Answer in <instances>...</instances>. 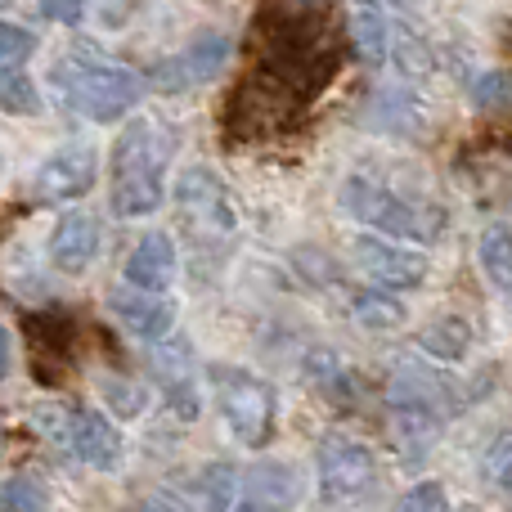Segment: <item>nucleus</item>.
Instances as JSON below:
<instances>
[{"label": "nucleus", "instance_id": "29", "mask_svg": "<svg viewBox=\"0 0 512 512\" xmlns=\"http://www.w3.org/2000/svg\"><path fill=\"white\" fill-rule=\"evenodd\" d=\"M396 512H450V495L441 481H418L409 495H400Z\"/></svg>", "mask_w": 512, "mask_h": 512}, {"label": "nucleus", "instance_id": "31", "mask_svg": "<svg viewBox=\"0 0 512 512\" xmlns=\"http://www.w3.org/2000/svg\"><path fill=\"white\" fill-rule=\"evenodd\" d=\"M41 18L45 23L77 27L81 23V0H41Z\"/></svg>", "mask_w": 512, "mask_h": 512}, {"label": "nucleus", "instance_id": "7", "mask_svg": "<svg viewBox=\"0 0 512 512\" xmlns=\"http://www.w3.org/2000/svg\"><path fill=\"white\" fill-rule=\"evenodd\" d=\"M95 176H99V153L95 144L86 140H72L63 144L59 153H50V158L36 167L32 176V198L36 203H77V198H86L90 189H95Z\"/></svg>", "mask_w": 512, "mask_h": 512}, {"label": "nucleus", "instance_id": "11", "mask_svg": "<svg viewBox=\"0 0 512 512\" xmlns=\"http://www.w3.org/2000/svg\"><path fill=\"white\" fill-rule=\"evenodd\" d=\"M108 310H113L117 324H122L126 333H135L140 342H162V337L171 333V324H176L171 301L158 297V292H140V288H117L113 297H108Z\"/></svg>", "mask_w": 512, "mask_h": 512}, {"label": "nucleus", "instance_id": "4", "mask_svg": "<svg viewBox=\"0 0 512 512\" xmlns=\"http://www.w3.org/2000/svg\"><path fill=\"white\" fill-rule=\"evenodd\" d=\"M342 207H346V216H355V221L391 234V239L436 243L445 234V212L441 207L409 203V198L391 194V189L373 185V180H364V176H351L342 185Z\"/></svg>", "mask_w": 512, "mask_h": 512}, {"label": "nucleus", "instance_id": "2", "mask_svg": "<svg viewBox=\"0 0 512 512\" xmlns=\"http://www.w3.org/2000/svg\"><path fill=\"white\" fill-rule=\"evenodd\" d=\"M171 131L153 117H135L113 144L108 158V194L117 216H149L162 207L167 194V162H171Z\"/></svg>", "mask_w": 512, "mask_h": 512}, {"label": "nucleus", "instance_id": "17", "mask_svg": "<svg viewBox=\"0 0 512 512\" xmlns=\"http://www.w3.org/2000/svg\"><path fill=\"white\" fill-rule=\"evenodd\" d=\"M68 351H72V319L59 315V310L36 315L32 319V355H36V364H41L45 378H54V373L72 360Z\"/></svg>", "mask_w": 512, "mask_h": 512}, {"label": "nucleus", "instance_id": "34", "mask_svg": "<svg viewBox=\"0 0 512 512\" xmlns=\"http://www.w3.org/2000/svg\"><path fill=\"white\" fill-rule=\"evenodd\" d=\"M248 512H252V508H248Z\"/></svg>", "mask_w": 512, "mask_h": 512}, {"label": "nucleus", "instance_id": "13", "mask_svg": "<svg viewBox=\"0 0 512 512\" xmlns=\"http://www.w3.org/2000/svg\"><path fill=\"white\" fill-rule=\"evenodd\" d=\"M122 274H126V288L162 292L171 279H176V243L158 230L144 234V239L131 248V256H126Z\"/></svg>", "mask_w": 512, "mask_h": 512}, {"label": "nucleus", "instance_id": "14", "mask_svg": "<svg viewBox=\"0 0 512 512\" xmlns=\"http://www.w3.org/2000/svg\"><path fill=\"white\" fill-rule=\"evenodd\" d=\"M360 265L382 283V288H418L427 279V256L396 248V243L360 239Z\"/></svg>", "mask_w": 512, "mask_h": 512}, {"label": "nucleus", "instance_id": "19", "mask_svg": "<svg viewBox=\"0 0 512 512\" xmlns=\"http://www.w3.org/2000/svg\"><path fill=\"white\" fill-rule=\"evenodd\" d=\"M418 346H423L427 355H436V360H463L472 346V328L463 315H441L436 324H427L423 333H418Z\"/></svg>", "mask_w": 512, "mask_h": 512}, {"label": "nucleus", "instance_id": "10", "mask_svg": "<svg viewBox=\"0 0 512 512\" xmlns=\"http://www.w3.org/2000/svg\"><path fill=\"white\" fill-rule=\"evenodd\" d=\"M230 54H234L230 32L212 27V32L194 36L185 54H171V59H162L158 68L149 72V81H153L158 90H189V86H207V81H212L216 72H221L225 63H230Z\"/></svg>", "mask_w": 512, "mask_h": 512}, {"label": "nucleus", "instance_id": "1", "mask_svg": "<svg viewBox=\"0 0 512 512\" xmlns=\"http://www.w3.org/2000/svg\"><path fill=\"white\" fill-rule=\"evenodd\" d=\"M261 59L252 77L283 104L306 113L310 99L342 68V32L319 0H274L261 14Z\"/></svg>", "mask_w": 512, "mask_h": 512}, {"label": "nucleus", "instance_id": "30", "mask_svg": "<svg viewBox=\"0 0 512 512\" xmlns=\"http://www.w3.org/2000/svg\"><path fill=\"white\" fill-rule=\"evenodd\" d=\"M486 481H490V486L512 490V432H504V436H495V441H490V450H486Z\"/></svg>", "mask_w": 512, "mask_h": 512}, {"label": "nucleus", "instance_id": "23", "mask_svg": "<svg viewBox=\"0 0 512 512\" xmlns=\"http://www.w3.org/2000/svg\"><path fill=\"white\" fill-rule=\"evenodd\" d=\"M472 104L481 113H512V72L508 68H495L486 77L472 81Z\"/></svg>", "mask_w": 512, "mask_h": 512}, {"label": "nucleus", "instance_id": "5", "mask_svg": "<svg viewBox=\"0 0 512 512\" xmlns=\"http://www.w3.org/2000/svg\"><path fill=\"white\" fill-rule=\"evenodd\" d=\"M32 423L41 427L45 436H54V441H59L72 459L86 463V468L113 472L117 463H122V436H117V427L108 423L104 414H95V409H50L45 405L32 414Z\"/></svg>", "mask_w": 512, "mask_h": 512}, {"label": "nucleus", "instance_id": "20", "mask_svg": "<svg viewBox=\"0 0 512 512\" xmlns=\"http://www.w3.org/2000/svg\"><path fill=\"white\" fill-rule=\"evenodd\" d=\"M481 270L495 283V292L512 297V230L504 221L486 225V234H481Z\"/></svg>", "mask_w": 512, "mask_h": 512}, {"label": "nucleus", "instance_id": "22", "mask_svg": "<svg viewBox=\"0 0 512 512\" xmlns=\"http://www.w3.org/2000/svg\"><path fill=\"white\" fill-rule=\"evenodd\" d=\"M355 319L364 328H396L405 319V306L382 288H364V292H355Z\"/></svg>", "mask_w": 512, "mask_h": 512}, {"label": "nucleus", "instance_id": "16", "mask_svg": "<svg viewBox=\"0 0 512 512\" xmlns=\"http://www.w3.org/2000/svg\"><path fill=\"white\" fill-rule=\"evenodd\" d=\"M153 373H158V382L167 387L171 409H176L180 418H194L198 414V382H194V364H189L185 342L158 346V351H153Z\"/></svg>", "mask_w": 512, "mask_h": 512}, {"label": "nucleus", "instance_id": "8", "mask_svg": "<svg viewBox=\"0 0 512 512\" xmlns=\"http://www.w3.org/2000/svg\"><path fill=\"white\" fill-rule=\"evenodd\" d=\"M378 481V459L369 445L351 441V436H324L319 441V490L333 504L360 499L364 490Z\"/></svg>", "mask_w": 512, "mask_h": 512}, {"label": "nucleus", "instance_id": "26", "mask_svg": "<svg viewBox=\"0 0 512 512\" xmlns=\"http://www.w3.org/2000/svg\"><path fill=\"white\" fill-rule=\"evenodd\" d=\"M0 508L5 512H41L45 486L36 477H27V472H14V477L5 481V490H0Z\"/></svg>", "mask_w": 512, "mask_h": 512}, {"label": "nucleus", "instance_id": "12", "mask_svg": "<svg viewBox=\"0 0 512 512\" xmlns=\"http://www.w3.org/2000/svg\"><path fill=\"white\" fill-rule=\"evenodd\" d=\"M99 252V221L81 207H72L50 234V261L59 265L63 274H81Z\"/></svg>", "mask_w": 512, "mask_h": 512}, {"label": "nucleus", "instance_id": "6", "mask_svg": "<svg viewBox=\"0 0 512 512\" xmlns=\"http://www.w3.org/2000/svg\"><path fill=\"white\" fill-rule=\"evenodd\" d=\"M216 400H221V414L230 423V432L239 436L243 445H265L274 432V391L265 387L261 378L243 369H216Z\"/></svg>", "mask_w": 512, "mask_h": 512}, {"label": "nucleus", "instance_id": "33", "mask_svg": "<svg viewBox=\"0 0 512 512\" xmlns=\"http://www.w3.org/2000/svg\"><path fill=\"white\" fill-rule=\"evenodd\" d=\"M140 512H189V504L176 495H153V499H144Z\"/></svg>", "mask_w": 512, "mask_h": 512}, {"label": "nucleus", "instance_id": "25", "mask_svg": "<svg viewBox=\"0 0 512 512\" xmlns=\"http://www.w3.org/2000/svg\"><path fill=\"white\" fill-rule=\"evenodd\" d=\"M99 391H104L108 409H113L117 418H135V414H144V405H149V391L131 378H104Z\"/></svg>", "mask_w": 512, "mask_h": 512}, {"label": "nucleus", "instance_id": "28", "mask_svg": "<svg viewBox=\"0 0 512 512\" xmlns=\"http://www.w3.org/2000/svg\"><path fill=\"white\" fill-rule=\"evenodd\" d=\"M0 104H5L9 113H36L41 99H36V86L23 72H5V77H0Z\"/></svg>", "mask_w": 512, "mask_h": 512}, {"label": "nucleus", "instance_id": "27", "mask_svg": "<svg viewBox=\"0 0 512 512\" xmlns=\"http://www.w3.org/2000/svg\"><path fill=\"white\" fill-rule=\"evenodd\" d=\"M27 54H36V36L18 23H0V68L5 72H23Z\"/></svg>", "mask_w": 512, "mask_h": 512}, {"label": "nucleus", "instance_id": "18", "mask_svg": "<svg viewBox=\"0 0 512 512\" xmlns=\"http://www.w3.org/2000/svg\"><path fill=\"white\" fill-rule=\"evenodd\" d=\"M351 36H355V50H360L364 63H382L387 50H391V41H396V27L387 23V14H382L373 0H364V5L355 9Z\"/></svg>", "mask_w": 512, "mask_h": 512}, {"label": "nucleus", "instance_id": "24", "mask_svg": "<svg viewBox=\"0 0 512 512\" xmlns=\"http://www.w3.org/2000/svg\"><path fill=\"white\" fill-rule=\"evenodd\" d=\"M198 490H203V499H207V512H230L234 495H239V477H234V468L216 463V468H207L203 477H198Z\"/></svg>", "mask_w": 512, "mask_h": 512}, {"label": "nucleus", "instance_id": "3", "mask_svg": "<svg viewBox=\"0 0 512 512\" xmlns=\"http://www.w3.org/2000/svg\"><path fill=\"white\" fill-rule=\"evenodd\" d=\"M54 86H59L63 104L72 113L90 117V122H117L144 95L140 72L99 54L95 45H72L59 59V68H54Z\"/></svg>", "mask_w": 512, "mask_h": 512}, {"label": "nucleus", "instance_id": "21", "mask_svg": "<svg viewBox=\"0 0 512 512\" xmlns=\"http://www.w3.org/2000/svg\"><path fill=\"white\" fill-rule=\"evenodd\" d=\"M306 378L315 382V391H324L328 400H351L355 396V378L333 351H310L306 355Z\"/></svg>", "mask_w": 512, "mask_h": 512}, {"label": "nucleus", "instance_id": "9", "mask_svg": "<svg viewBox=\"0 0 512 512\" xmlns=\"http://www.w3.org/2000/svg\"><path fill=\"white\" fill-rule=\"evenodd\" d=\"M176 203L180 216L194 234L203 239H216V234H230L234 230V203H230V189L216 180V171L207 167H185L180 171V185H176Z\"/></svg>", "mask_w": 512, "mask_h": 512}, {"label": "nucleus", "instance_id": "15", "mask_svg": "<svg viewBox=\"0 0 512 512\" xmlns=\"http://www.w3.org/2000/svg\"><path fill=\"white\" fill-rule=\"evenodd\" d=\"M301 495V481L288 463H256L243 477V504L252 512H283L292 508Z\"/></svg>", "mask_w": 512, "mask_h": 512}, {"label": "nucleus", "instance_id": "32", "mask_svg": "<svg viewBox=\"0 0 512 512\" xmlns=\"http://www.w3.org/2000/svg\"><path fill=\"white\" fill-rule=\"evenodd\" d=\"M135 5H140V0H99V18H104L108 27H122L126 18L135 14Z\"/></svg>", "mask_w": 512, "mask_h": 512}]
</instances>
